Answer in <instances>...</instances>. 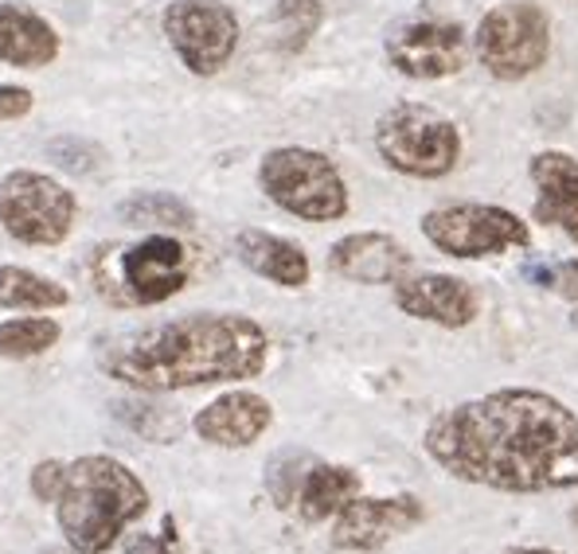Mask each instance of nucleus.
Returning a JSON list of instances; mask_svg holds the SVG:
<instances>
[{"mask_svg":"<svg viewBox=\"0 0 578 554\" xmlns=\"http://www.w3.org/2000/svg\"><path fill=\"white\" fill-rule=\"evenodd\" d=\"M56 321L47 316H20V321L0 324V356L4 360H32V356H44L47 348H56L59 340Z\"/></svg>","mask_w":578,"mask_h":554,"instance_id":"4be33fe9","label":"nucleus"},{"mask_svg":"<svg viewBox=\"0 0 578 554\" xmlns=\"http://www.w3.org/2000/svg\"><path fill=\"white\" fill-rule=\"evenodd\" d=\"M508 554H559V551H508Z\"/></svg>","mask_w":578,"mask_h":554,"instance_id":"c85d7f7f","label":"nucleus"},{"mask_svg":"<svg viewBox=\"0 0 578 554\" xmlns=\"http://www.w3.org/2000/svg\"><path fill=\"white\" fill-rule=\"evenodd\" d=\"M270 340L262 324L239 313H192L130 336L106 356V371L145 395L212 383L254 380L266 368Z\"/></svg>","mask_w":578,"mask_h":554,"instance_id":"f03ea898","label":"nucleus"},{"mask_svg":"<svg viewBox=\"0 0 578 554\" xmlns=\"http://www.w3.org/2000/svg\"><path fill=\"white\" fill-rule=\"evenodd\" d=\"M477 59L504 83L535 74L551 56V20L532 0H508L481 16L473 36Z\"/></svg>","mask_w":578,"mask_h":554,"instance_id":"423d86ee","label":"nucleus"},{"mask_svg":"<svg viewBox=\"0 0 578 554\" xmlns=\"http://www.w3.org/2000/svg\"><path fill=\"white\" fill-rule=\"evenodd\" d=\"M234 254L246 269L274 281L281 289H301L309 281V258L298 242L281 239L270 231H239L234 234Z\"/></svg>","mask_w":578,"mask_h":554,"instance_id":"a211bd4d","label":"nucleus"},{"mask_svg":"<svg viewBox=\"0 0 578 554\" xmlns=\"http://www.w3.org/2000/svg\"><path fill=\"white\" fill-rule=\"evenodd\" d=\"M575 523H578V508H575Z\"/></svg>","mask_w":578,"mask_h":554,"instance_id":"c756f323","label":"nucleus"},{"mask_svg":"<svg viewBox=\"0 0 578 554\" xmlns=\"http://www.w3.org/2000/svg\"><path fill=\"white\" fill-rule=\"evenodd\" d=\"M56 516L79 554H103L122 539L125 523L149 511V489L113 457H79L63 469Z\"/></svg>","mask_w":578,"mask_h":554,"instance_id":"7ed1b4c3","label":"nucleus"},{"mask_svg":"<svg viewBox=\"0 0 578 554\" xmlns=\"http://www.w3.org/2000/svg\"><path fill=\"white\" fill-rule=\"evenodd\" d=\"M71 301L59 281L44 274L20 266H0V309H28V313H44V309H63Z\"/></svg>","mask_w":578,"mask_h":554,"instance_id":"aec40b11","label":"nucleus"},{"mask_svg":"<svg viewBox=\"0 0 578 554\" xmlns=\"http://www.w3.org/2000/svg\"><path fill=\"white\" fill-rule=\"evenodd\" d=\"M274 422L270 402L254 390H227L215 402H207L196 414L192 430L196 437L212 445H224V449H246V445L258 442Z\"/></svg>","mask_w":578,"mask_h":554,"instance_id":"2eb2a0df","label":"nucleus"},{"mask_svg":"<svg viewBox=\"0 0 578 554\" xmlns=\"http://www.w3.org/2000/svg\"><path fill=\"white\" fill-rule=\"evenodd\" d=\"M426 453L449 477L496 492H559L578 484V418L543 390H493L442 410Z\"/></svg>","mask_w":578,"mask_h":554,"instance_id":"f257e3e1","label":"nucleus"},{"mask_svg":"<svg viewBox=\"0 0 578 554\" xmlns=\"http://www.w3.org/2000/svg\"><path fill=\"white\" fill-rule=\"evenodd\" d=\"M274 24L281 32V47L301 51L321 24V0H281L278 12H274Z\"/></svg>","mask_w":578,"mask_h":554,"instance_id":"5701e85b","label":"nucleus"},{"mask_svg":"<svg viewBox=\"0 0 578 554\" xmlns=\"http://www.w3.org/2000/svg\"><path fill=\"white\" fill-rule=\"evenodd\" d=\"M543 286H551L559 297L575 301L578 305V262H559V266H551L543 274Z\"/></svg>","mask_w":578,"mask_h":554,"instance_id":"bb28decb","label":"nucleus"},{"mask_svg":"<svg viewBox=\"0 0 578 554\" xmlns=\"http://www.w3.org/2000/svg\"><path fill=\"white\" fill-rule=\"evenodd\" d=\"M165 36L188 71L212 79L239 47V20L224 0H172L165 9Z\"/></svg>","mask_w":578,"mask_h":554,"instance_id":"1a4fd4ad","label":"nucleus"},{"mask_svg":"<svg viewBox=\"0 0 578 554\" xmlns=\"http://www.w3.org/2000/svg\"><path fill=\"white\" fill-rule=\"evenodd\" d=\"M32 91L16 83H0V121H16L24 113H32Z\"/></svg>","mask_w":578,"mask_h":554,"instance_id":"a878e982","label":"nucleus"},{"mask_svg":"<svg viewBox=\"0 0 578 554\" xmlns=\"http://www.w3.org/2000/svg\"><path fill=\"white\" fill-rule=\"evenodd\" d=\"M63 461H39L32 469V496L44 499V504H56L59 496V484H63Z\"/></svg>","mask_w":578,"mask_h":554,"instance_id":"393cba45","label":"nucleus"},{"mask_svg":"<svg viewBox=\"0 0 578 554\" xmlns=\"http://www.w3.org/2000/svg\"><path fill=\"white\" fill-rule=\"evenodd\" d=\"M328 266H333V274L360 281V286H395L411 269V250L392 234L364 231L336 242L328 250Z\"/></svg>","mask_w":578,"mask_h":554,"instance_id":"4468645a","label":"nucleus"},{"mask_svg":"<svg viewBox=\"0 0 578 554\" xmlns=\"http://www.w3.org/2000/svg\"><path fill=\"white\" fill-rule=\"evenodd\" d=\"M79 204L44 172H9L0 180V222L24 246H59L75 227Z\"/></svg>","mask_w":578,"mask_h":554,"instance_id":"6e6552de","label":"nucleus"},{"mask_svg":"<svg viewBox=\"0 0 578 554\" xmlns=\"http://www.w3.org/2000/svg\"><path fill=\"white\" fill-rule=\"evenodd\" d=\"M387 59L407 79H449L466 67L469 36L449 20H411L387 36Z\"/></svg>","mask_w":578,"mask_h":554,"instance_id":"9d476101","label":"nucleus"},{"mask_svg":"<svg viewBox=\"0 0 578 554\" xmlns=\"http://www.w3.org/2000/svg\"><path fill=\"white\" fill-rule=\"evenodd\" d=\"M63 51L56 28L39 12L20 9V4H0V63L20 67V71H39L51 67Z\"/></svg>","mask_w":578,"mask_h":554,"instance_id":"f3484780","label":"nucleus"},{"mask_svg":"<svg viewBox=\"0 0 578 554\" xmlns=\"http://www.w3.org/2000/svg\"><path fill=\"white\" fill-rule=\"evenodd\" d=\"M125 554H168L165 543H157L153 535H133L130 543H125Z\"/></svg>","mask_w":578,"mask_h":554,"instance_id":"cd10ccee","label":"nucleus"},{"mask_svg":"<svg viewBox=\"0 0 578 554\" xmlns=\"http://www.w3.org/2000/svg\"><path fill=\"white\" fill-rule=\"evenodd\" d=\"M258 188L281 212L309 222H333L348 215L345 176L325 153L301 145L270 148L258 165Z\"/></svg>","mask_w":578,"mask_h":554,"instance_id":"20e7f679","label":"nucleus"},{"mask_svg":"<svg viewBox=\"0 0 578 554\" xmlns=\"http://www.w3.org/2000/svg\"><path fill=\"white\" fill-rule=\"evenodd\" d=\"M47 153H51V160L63 168H71V172H91L94 165H98V148L91 145V141H75V137H59L47 145Z\"/></svg>","mask_w":578,"mask_h":554,"instance_id":"b1692460","label":"nucleus"},{"mask_svg":"<svg viewBox=\"0 0 578 554\" xmlns=\"http://www.w3.org/2000/svg\"><path fill=\"white\" fill-rule=\"evenodd\" d=\"M118 274H122V301H130V305H160V301L177 297L188 286L192 262H188V246L180 239L149 234V239L122 250Z\"/></svg>","mask_w":578,"mask_h":554,"instance_id":"9b49d317","label":"nucleus"},{"mask_svg":"<svg viewBox=\"0 0 578 554\" xmlns=\"http://www.w3.org/2000/svg\"><path fill=\"white\" fill-rule=\"evenodd\" d=\"M422 234L449 258H493L532 242L528 222L496 204H446L422 215Z\"/></svg>","mask_w":578,"mask_h":554,"instance_id":"0eeeda50","label":"nucleus"},{"mask_svg":"<svg viewBox=\"0 0 578 554\" xmlns=\"http://www.w3.org/2000/svg\"><path fill=\"white\" fill-rule=\"evenodd\" d=\"M395 305L414 321L442 324V328H466L477 321V293L469 281L454 274H419L395 281Z\"/></svg>","mask_w":578,"mask_h":554,"instance_id":"ddd939ff","label":"nucleus"},{"mask_svg":"<svg viewBox=\"0 0 578 554\" xmlns=\"http://www.w3.org/2000/svg\"><path fill=\"white\" fill-rule=\"evenodd\" d=\"M422 504L414 496H387V499H364L352 496L345 508L336 511L333 543L348 551H380L395 535L411 531L422 523Z\"/></svg>","mask_w":578,"mask_h":554,"instance_id":"f8f14e48","label":"nucleus"},{"mask_svg":"<svg viewBox=\"0 0 578 554\" xmlns=\"http://www.w3.org/2000/svg\"><path fill=\"white\" fill-rule=\"evenodd\" d=\"M532 180H535V219L559 227L563 234L578 239V160L547 148L532 157Z\"/></svg>","mask_w":578,"mask_h":554,"instance_id":"dca6fc26","label":"nucleus"},{"mask_svg":"<svg viewBox=\"0 0 578 554\" xmlns=\"http://www.w3.org/2000/svg\"><path fill=\"white\" fill-rule=\"evenodd\" d=\"M118 215L125 219V227H141V231H157V227L180 231V227H192V219H196V212L172 192H137L118 207Z\"/></svg>","mask_w":578,"mask_h":554,"instance_id":"412c9836","label":"nucleus"},{"mask_svg":"<svg viewBox=\"0 0 578 554\" xmlns=\"http://www.w3.org/2000/svg\"><path fill=\"white\" fill-rule=\"evenodd\" d=\"M352 496H360V477H356L352 469H345V465H317L313 461L305 469V477H301L293 504H298L301 519L321 523V519L336 516V511L345 508Z\"/></svg>","mask_w":578,"mask_h":554,"instance_id":"6ab92c4d","label":"nucleus"},{"mask_svg":"<svg viewBox=\"0 0 578 554\" xmlns=\"http://www.w3.org/2000/svg\"><path fill=\"white\" fill-rule=\"evenodd\" d=\"M375 148L387 168L414 180H438L457 168L461 133L449 118L422 103H399L375 125Z\"/></svg>","mask_w":578,"mask_h":554,"instance_id":"39448f33","label":"nucleus"}]
</instances>
